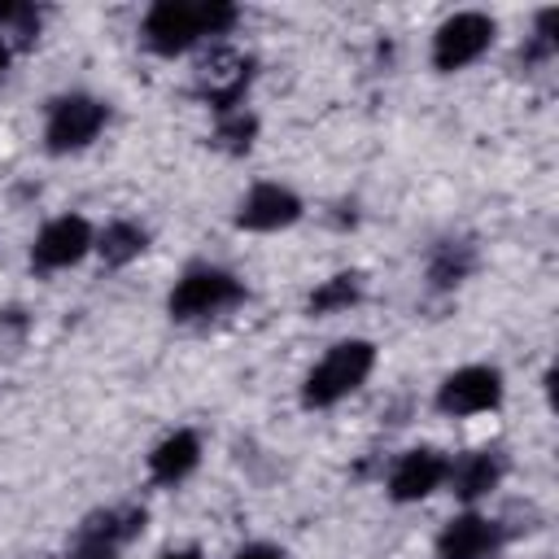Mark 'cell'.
I'll return each mask as SVG.
<instances>
[{
  "mask_svg": "<svg viewBox=\"0 0 559 559\" xmlns=\"http://www.w3.org/2000/svg\"><path fill=\"white\" fill-rule=\"evenodd\" d=\"M371 362H376L371 341H341V345H332L328 358L306 376L301 402L306 406H332V402H341L345 393H354L367 380Z\"/></svg>",
  "mask_w": 559,
  "mask_h": 559,
  "instance_id": "1",
  "label": "cell"
},
{
  "mask_svg": "<svg viewBox=\"0 0 559 559\" xmlns=\"http://www.w3.org/2000/svg\"><path fill=\"white\" fill-rule=\"evenodd\" d=\"M493 39V22L485 13H454L441 22L437 39H432V61L437 70H463L467 61H476Z\"/></svg>",
  "mask_w": 559,
  "mask_h": 559,
  "instance_id": "2",
  "label": "cell"
},
{
  "mask_svg": "<svg viewBox=\"0 0 559 559\" xmlns=\"http://www.w3.org/2000/svg\"><path fill=\"white\" fill-rule=\"evenodd\" d=\"M240 297V284L227 275V271H214V266H197L188 271L175 293H170V314L175 319H197V314H214L223 306H231Z\"/></svg>",
  "mask_w": 559,
  "mask_h": 559,
  "instance_id": "3",
  "label": "cell"
},
{
  "mask_svg": "<svg viewBox=\"0 0 559 559\" xmlns=\"http://www.w3.org/2000/svg\"><path fill=\"white\" fill-rule=\"evenodd\" d=\"M105 127V105L92 96H61L48 114V148L52 153H70L96 140V131Z\"/></svg>",
  "mask_w": 559,
  "mask_h": 559,
  "instance_id": "4",
  "label": "cell"
},
{
  "mask_svg": "<svg viewBox=\"0 0 559 559\" xmlns=\"http://www.w3.org/2000/svg\"><path fill=\"white\" fill-rule=\"evenodd\" d=\"M205 31H201V4H179V0H162L148 9L144 17V39L153 52L162 57H175L183 52L188 44H197Z\"/></svg>",
  "mask_w": 559,
  "mask_h": 559,
  "instance_id": "5",
  "label": "cell"
},
{
  "mask_svg": "<svg viewBox=\"0 0 559 559\" xmlns=\"http://www.w3.org/2000/svg\"><path fill=\"white\" fill-rule=\"evenodd\" d=\"M249 74H253V61H249L245 52H236V48H214V52L197 66V87H201V96H205L210 105L231 109V105L245 96Z\"/></svg>",
  "mask_w": 559,
  "mask_h": 559,
  "instance_id": "6",
  "label": "cell"
},
{
  "mask_svg": "<svg viewBox=\"0 0 559 559\" xmlns=\"http://www.w3.org/2000/svg\"><path fill=\"white\" fill-rule=\"evenodd\" d=\"M498 397H502V376L493 367H463V371L445 376L437 406L445 415H476V411L498 406Z\"/></svg>",
  "mask_w": 559,
  "mask_h": 559,
  "instance_id": "7",
  "label": "cell"
},
{
  "mask_svg": "<svg viewBox=\"0 0 559 559\" xmlns=\"http://www.w3.org/2000/svg\"><path fill=\"white\" fill-rule=\"evenodd\" d=\"M297 214H301V201H297L288 188H280V183H258V188L240 201L236 223H240L245 231H280V227L297 223Z\"/></svg>",
  "mask_w": 559,
  "mask_h": 559,
  "instance_id": "8",
  "label": "cell"
},
{
  "mask_svg": "<svg viewBox=\"0 0 559 559\" xmlns=\"http://www.w3.org/2000/svg\"><path fill=\"white\" fill-rule=\"evenodd\" d=\"M92 249V227L79 218V214H66V218H52L39 240H35V266H70L79 262L83 253Z\"/></svg>",
  "mask_w": 559,
  "mask_h": 559,
  "instance_id": "9",
  "label": "cell"
},
{
  "mask_svg": "<svg viewBox=\"0 0 559 559\" xmlns=\"http://www.w3.org/2000/svg\"><path fill=\"white\" fill-rule=\"evenodd\" d=\"M498 528L485 515H459L437 537V559H493Z\"/></svg>",
  "mask_w": 559,
  "mask_h": 559,
  "instance_id": "10",
  "label": "cell"
},
{
  "mask_svg": "<svg viewBox=\"0 0 559 559\" xmlns=\"http://www.w3.org/2000/svg\"><path fill=\"white\" fill-rule=\"evenodd\" d=\"M445 472H450V463H445L437 450H411V454H402V463L393 467L389 489H393L397 502H419V498H428V493L445 480Z\"/></svg>",
  "mask_w": 559,
  "mask_h": 559,
  "instance_id": "11",
  "label": "cell"
},
{
  "mask_svg": "<svg viewBox=\"0 0 559 559\" xmlns=\"http://www.w3.org/2000/svg\"><path fill=\"white\" fill-rule=\"evenodd\" d=\"M201 459V441L192 432H170L166 441H157V450L148 454V472L162 480V485H175L183 480Z\"/></svg>",
  "mask_w": 559,
  "mask_h": 559,
  "instance_id": "12",
  "label": "cell"
},
{
  "mask_svg": "<svg viewBox=\"0 0 559 559\" xmlns=\"http://www.w3.org/2000/svg\"><path fill=\"white\" fill-rule=\"evenodd\" d=\"M450 485H454V493L459 498H480V493H489L493 485H498V476H502V463L493 459V454H463L450 472Z\"/></svg>",
  "mask_w": 559,
  "mask_h": 559,
  "instance_id": "13",
  "label": "cell"
},
{
  "mask_svg": "<svg viewBox=\"0 0 559 559\" xmlns=\"http://www.w3.org/2000/svg\"><path fill=\"white\" fill-rule=\"evenodd\" d=\"M140 249H144V231L135 223H109L105 236H100V253H105L109 266H122V262L140 258Z\"/></svg>",
  "mask_w": 559,
  "mask_h": 559,
  "instance_id": "14",
  "label": "cell"
},
{
  "mask_svg": "<svg viewBox=\"0 0 559 559\" xmlns=\"http://www.w3.org/2000/svg\"><path fill=\"white\" fill-rule=\"evenodd\" d=\"M358 301V275H332L328 284H319L310 293V310L314 314H328V310H345Z\"/></svg>",
  "mask_w": 559,
  "mask_h": 559,
  "instance_id": "15",
  "label": "cell"
},
{
  "mask_svg": "<svg viewBox=\"0 0 559 559\" xmlns=\"http://www.w3.org/2000/svg\"><path fill=\"white\" fill-rule=\"evenodd\" d=\"M74 559H118V542H114V528H96L87 533V542L79 546Z\"/></svg>",
  "mask_w": 559,
  "mask_h": 559,
  "instance_id": "16",
  "label": "cell"
},
{
  "mask_svg": "<svg viewBox=\"0 0 559 559\" xmlns=\"http://www.w3.org/2000/svg\"><path fill=\"white\" fill-rule=\"evenodd\" d=\"M231 22H236V9H231V4H218V0L201 4V31H205V35H223Z\"/></svg>",
  "mask_w": 559,
  "mask_h": 559,
  "instance_id": "17",
  "label": "cell"
},
{
  "mask_svg": "<svg viewBox=\"0 0 559 559\" xmlns=\"http://www.w3.org/2000/svg\"><path fill=\"white\" fill-rule=\"evenodd\" d=\"M467 266H472V258H467V253H463V258H454V249H445V253H441V262L432 266V280H437V284H459V280L467 275Z\"/></svg>",
  "mask_w": 559,
  "mask_h": 559,
  "instance_id": "18",
  "label": "cell"
},
{
  "mask_svg": "<svg viewBox=\"0 0 559 559\" xmlns=\"http://www.w3.org/2000/svg\"><path fill=\"white\" fill-rule=\"evenodd\" d=\"M223 140H231L236 148H249V140H253V118H231V122L223 127Z\"/></svg>",
  "mask_w": 559,
  "mask_h": 559,
  "instance_id": "19",
  "label": "cell"
},
{
  "mask_svg": "<svg viewBox=\"0 0 559 559\" xmlns=\"http://www.w3.org/2000/svg\"><path fill=\"white\" fill-rule=\"evenodd\" d=\"M236 559H284V555H280L275 546H245Z\"/></svg>",
  "mask_w": 559,
  "mask_h": 559,
  "instance_id": "20",
  "label": "cell"
},
{
  "mask_svg": "<svg viewBox=\"0 0 559 559\" xmlns=\"http://www.w3.org/2000/svg\"><path fill=\"white\" fill-rule=\"evenodd\" d=\"M162 559H201L197 550H170V555H162Z\"/></svg>",
  "mask_w": 559,
  "mask_h": 559,
  "instance_id": "21",
  "label": "cell"
},
{
  "mask_svg": "<svg viewBox=\"0 0 559 559\" xmlns=\"http://www.w3.org/2000/svg\"><path fill=\"white\" fill-rule=\"evenodd\" d=\"M4 66H9V44L0 39V74H4Z\"/></svg>",
  "mask_w": 559,
  "mask_h": 559,
  "instance_id": "22",
  "label": "cell"
}]
</instances>
